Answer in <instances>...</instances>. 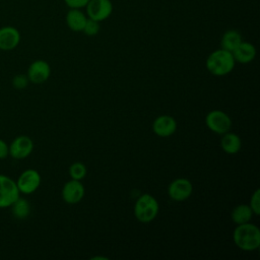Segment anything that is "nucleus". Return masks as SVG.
Instances as JSON below:
<instances>
[{"label": "nucleus", "instance_id": "21", "mask_svg": "<svg viewBox=\"0 0 260 260\" xmlns=\"http://www.w3.org/2000/svg\"><path fill=\"white\" fill-rule=\"evenodd\" d=\"M28 83H29V80H28L27 75L26 74H22V73L14 75L12 80H11L12 86L15 89H18V90L24 89L28 85Z\"/></svg>", "mask_w": 260, "mask_h": 260}, {"label": "nucleus", "instance_id": "23", "mask_svg": "<svg viewBox=\"0 0 260 260\" xmlns=\"http://www.w3.org/2000/svg\"><path fill=\"white\" fill-rule=\"evenodd\" d=\"M249 205L254 214L256 215L260 214V190L259 189H256L255 192L252 194Z\"/></svg>", "mask_w": 260, "mask_h": 260}, {"label": "nucleus", "instance_id": "10", "mask_svg": "<svg viewBox=\"0 0 260 260\" xmlns=\"http://www.w3.org/2000/svg\"><path fill=\"white\" fill-rule=\"evenodd\" d=\"M192 183L185 178L175 179L168 187V194L174 201H184L192 194Z\"/></svg>", "mask_w": 260, "mask_h": 260}, {"label": "nucleus", "instance_id": "14", "mask_svg": "<svg viewBox=\"0 0 260 260\" xmlns=\"http://www.w3.org/2000/svg\"><path fill=\"white\" fill-rule=\"evenodd\" d=\"M232 54L235 61L246 64L254 60L256 56V48L253 44L242 41V43L232 52Z\"/></svg>", "mask_w": 260, "mask_h": 260}, {"label": "nucleus", "instance_id": "25", "mask_svg": "<svg viewBox=\"0 0 260 260\" xmlns=\"http://www.w3.org/2000/svg\"><path fill=\"white\" fill-rule=\"evenodd\" d=\"M9 156V146L6 141L0 138V159H5Z\"/></svg>", "mask_w": 260, "mask_h": 260}, {"label": "nucleus", "instance_id": "17", "mask_svg": "<svg viewBox=\"0 0 260 260\" xmlns=\"http://www.w3.org/2000/svg\"><path fill=\"white\" fill-rule=\"evenodd\" d=\"M242 41H243L242 36L238 30L230 29L222 35L220 46H221V49L226 50L229 52H233L242 43Z\"/></svg>", "mask_w": 260, "mask_h": 260}, {"label": "nucleus", "instance_id": "18", "mask_svg": "<svg viewBox=\"0 0 260 260\" xmlns=\"http://www.w3.org/2000/svg\"><path fill=\"white\" fill-rule=\"evenodd\" d=\"M253 211L250 207V205L248 204H240L237 205L232 213H231V217L233 222L237 223V224H242V223H246L249 222L252 218L253 215Z\"/></svg>", "mask_w": 260, "mask_h": 260}, {"label": "nucleus", "instance_id": "19", "mask_svg": "<svg viewBox=\"0 0 260 260\" xmlns=\"http://www.w3.org/2000/svg\"><path fill=\"white\" fill-rule=\"evenodd\" d=\"M9 208H11L12 215L19 220H23L27 218V216L30 213L29 202L25 198H22L20 196L13 202V204Z\"/></svg>", "mask_w": 260, "mask_h": 260}, {"label": "nucleus", "instance_id": "7", "mask_svg": "<svg viewBox=\"0 0 260 260\" xmlns=\"http://www.w3.org/2000/svg\"><path fill=\"white\" fill-rule=\"evenodd\" d=\"M85 9L88 18L101 22L110 17L113 12V4L111 0H89Z\"/></svg>", "mask_w": 260, "mask_h": 260}, {"label": "nucleus", "instance_id": "26", "mask_svg": "<svg viewBox=\"0 0 260 260\" xmlns=\"http://www.w3.org/2000/svg\"><path fill=\"white\" fill-rule=\"evenodd\" d=\"M92 259H101V257H94V258H92ZM103 259H104V260H107V258H105V257H104Z\"/></svg>", "mask_w": 260, "mask_h": 260}, {"label": "nucleus", "instance_id": "4", "mask_svg": "<svg viewBox=\"0 0 260 260\" xmlns=\"http://www.w3.org/2000/svg\"><path fill=\"white\" fill-rule=\"evenodd\" d=\"M19 196L15 181L7 175L0 174V209L9 208Z\"/></svg>", "mask_w": 260, "mask_h": 260}, {"label": "nucleus", "instance_id": "8", "mask_svg": "<svg viewBox=\"0 0 260 260\" xmlns=\"http://www.w3.org/2000/svg\"><path fill=\"white\" fill-rule=\"evenodd\" d=\"M9 146V156L14 159H23L30 155L34 150V141L27 135L16 136Z\"/></svg>", "mask_w": 260, "mask_h": 260}, {"label": "nucleus", "instance_id": "1", "mask_svg": "<svg viewBox=\"0 0 260 260\" xmlns=\"http://www.w3.org/2000/svg\"><path fill=\"white\" fill-rule=\"evenodd\" d=\"M233 241L241 250L254 251L260 246L259 228L250 221L238 224L233 233Z\"/></svg>", "mask_w": 260, "mask_h": 260}, {"label": "nucleus", "instance_id": "5", "mask_svg": "<svg viewBox=\"0 0 260 260\" xmlns=\"http://www.w3.org/2000/svg\"><path fill=\"white\" fill-rule=\"evenodd\" d=\"M41 181V175L37 170L26 169L18 176L15 183L20 194L28 195L39 189Z\"/></svg>", "mask_w": 260, "mask_h": 260}, {"label": "nucleus", "instance_id": "20", "mask_svg": "<svg viewBox=\"0 0 260 260\" xmlns=\"http://www.w3.org/2000/svg\"><path fill=\"white\" fill-rule=\"evenodd\" d=\"M69 175L73 180H82L86 175V168L82 162H73L69 168Z\"/></svg>", "mask_w": 260, "mask_h": 260}, {"label": "nucleus", "instance_id": "3", "mask_svg": "<svg viewBox=\"0 0 260 260\" xmlns=\"http://www.w3.org/2000/svg\"><path fill=\"white\" fill-rule=\"evenodd\" d=\"M158 202L150 194L145 193L138 197L134 204V215L140 222L147 223L152 221L158 213Z\"/></svg>", "mask_w": 260, "mask_h": 260}, {"label": "nucleus", "instance_id": "16", "mask_svg": "<svg viewBox=\"0 0 260 260\" xmlns=\"http://www.w3.org/2000/svg\"><path fill=\"white\" fill-rule=\"evenodd\" d=\"M220 146L222 150L228 154H236L240 151L242 146V141L239 135L231 132L222 134L220 139Z\"/></svg>", "mask_w": 260, "mask_h": 260}, {"label": "nucleus", "instance_id": "6", "mask_svg": "<svg viewBox=\"0 0 260 260\" xmlns=\"http://www.w3.org/2000/svg\"><path fill=\"white\" fill-rule=\"evenodd\" d=\"M205 123L209 130L220 135L229 132L232 127L231 118L220 110L210 111L205 117Z\"/></svg>", "mask_w": 260, "mask_h": 260}, {"label": "nucleus", "instance_id": "15", "mask_svg": "<svg viewBox=\"0 0 260 260\" xmlns=\"http://www.w3.org/2000/svg\"><path fill=\"white\" fill-rule=\"evenodd\" d=\"M87 20V16L80 8H70L66 14V23L73 31H82Z\"/></svg>", "mask_w": 260, "mask_h": 260}, {"label": "nucleus", "instance_id": "9", "mask_svg": "<svg viewBox=\"0 0 260 260\" xmlns=\"http://www.w3.org/2000/svg\"><path fill=\"white\" fill-rule=\"evenodd\" d=\"M26 75L29 82L34 84H42L49 79L51 75V67L45 60H36L28 66Z\"/></svg>", "mask_w": 260, "mask_h": 260}, {"label": "nucleus", "instance_id": "2", "mask_svg": "<svg viewBox=\"0 0 260 260\" xmlns=\"http://www.w3.org/2000/svg\"><path fill=\"white\" fill-rule=\"evenodd\" d=\"M236 61L232 52L218 49L209 54L206 59V68L212 75L224 76L233 71Z\"/></svg>", "mask_w": 260, "mask_h": 260}, {"label": "nucleus", "instance_id": "22", "mask_svg": "<svg viewBox=\"0 0 260 260\" xmlns=\"http://www.w3.org/2000/svg\"><path fill=\"white\" fill-rule=\"evenodd\" d=\"M82 31L88 37L95 36L100 31V22L87 17V20L85 22V25Z\"/></svg>", "mask_w": 260, "mask_h": 260}, {"label": "nucleus", "instance_id": "24", "mask_svg": "<svg viewBox=\"0 0 260 260\" xmlns=\"http://www.w3.org/2000/svg\"><path fill=\"white\" fill-rule=\"evenodd\" d=\"M89 0H64L69 8H83Z\"/></svg>", "mask_w": 260, "mask_h": 260}, {"label": "nucleus", "instance_id": "11", "mask_svg": "<svg viewBox=\"0 0 260 260\" xmlns=\"http://www.w3.org/2000/svg\"><path fill=\"white\" fill-rule=\"evenodd\" d=\"M21 35L19 30L12 25H5L0 27V50L12 51L20 43Z\"/></svg>", "mask_w": 260, "mask_h": 260}, {"label": "nucleus", "instance_id": "13", "mask_svg": "<svg viewBox=\"0 0 260 260\" xmlns=\"http://www.w3.org/2000/svg\"><path fill=\"white\" fill-rule=\"evenodd\" d=\"M152 130L159 137H169L176 132L177 122L172 116L161 115L153 121Z\"/></svg>", "mask_w": 260, "mask_h": 260}, {"label": "nucleus", "instance_id": "12", "mask_svg": "<svg viewBox=\"0 0 260 260\" xmlns=\"http://www.w3.org/2000/svg\"><path fill=\"white\" fill-rule=\"evenodd\" d=\"M84 187L79 180H70L62 188V198L68 204L78 203L84 196Z\"/></svg>", "mask_w": 260, "mask_h": 260}]
</instances>
